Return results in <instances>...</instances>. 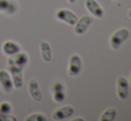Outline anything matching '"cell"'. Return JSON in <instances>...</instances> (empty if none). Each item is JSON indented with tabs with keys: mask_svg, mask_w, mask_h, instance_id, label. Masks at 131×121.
<instances>
[{
	"mask_svg": "<svg viewBox=\"0 0 131 121\" xmlns=\"http://www.w3.org/2000/svg\"><path fill=\"white\" fill-rule=\"evenodd\" d=\"M39 48L42 60L45 62H50L52 60V49L48 42L46 40H42L39 44Z\"/></svg>",
	"mask_w": 131,
	"mask_h": 121,
	"instance_id": "obj_14",
	"label": "cell"
},
{
	"mask_svg": "<svg viewBox=\"0 0 131 121\" xmlns=\"http://www.w3.org/2000/svg\"><path fill=\"white\" fill-rule=\"evenodd\" d=\"M128 93V83L124 77L121 76L117 79V95L121 100H125Z\"/></svg>",
	"mask_w": 131,
	"mask_h": 121,
	"instance_id": "obj_11",
	"label": "cell"
},
{
	"mask_svg": "<svg viewBox=\"0 0 131 121\" xmlns=\"http://www.w3.org/2000/svg\"><path fill=\"white\" fill-rule=\"evenodd\" d=\"M128 30L126 28H121L119 30H117L111 36L110 38V45L112 49L116 50L118 49L121 45L128 38Z\"/></svg>",
	"mask_w": 131,
	"mask_h": 121,
	"instance_id": "obj_1",
	"label": "cell"
},
{
	"mask_svg": "<svg viewBox=\"0 0 131 121\" xmlns=\"http://www.w3.org/2000/svg\"><path fill=\"white\" fill-rule=\"evenodd\" d=\"M18 5L14 0H0V13L5 14H14L17 12Z\"/></svg>",
	"mask_w": 131,
	"mask_h": 121,
	"instance_id": "obj_12",
	"label": "cell"
},
{
	"mask_svg": "<svg viewBox=\"0 0 131 121\" xmlns=\"http://www.w3.org/2000/svg\"><path fill=\"white\" fill-rule=\"evenodd\" d=\"M128 16L129 18H131V8L129 9V11H128Z\"/></svg>",
	"mask_w": 131,
	"mask_h": 121,
	"instance_id": "obj_23",
	"label": "cell"
},
{
	"mask_svg": "<svg viewBox=\"0 0 131 121\" xmlns=\"http://www.w3.org/2000/svg\"><path fill=\"white\" fill-rule=\"evenodd\" d=\"M9 73L12 78L14 87L17 89H20L23 86V69L14 63L8 64Z\"/></svg>",
	"mask_w": 131,
	"mask_h": 121,
	"instance_id": "obj_2",
	"label": "cell"
},
{
	"mask_svg": "<svg viewBox=\"0 0 131 121\" xmlns=\"http://www.w3.org/2000/svg\"><path fill=\"white\" fill-rule=\"evenodd\" d=\"M17 118L11 114H2L0 113V121H16Z\"/></svg>",
	"mask_w": 131,
	"mask_h": 121,
	"instance_id": "obj_19",
	"label": "cell"
},
{
	"mask_svg": "<svg viewBox=\"0 0 131 121\" xmlns=\"http://www.w3.org/2000/svg\"><path fill=\"white\" fill-rule=\"evenodd\" d=\"M85 6L88 11L95 17L102 18L104 16V11L101 5L97 3L96 0H86L85 1Z\"/></svg>",
	"mask_w": 131,
	"mask_h": 121,
	"instance_id": "obj_10",
	"label": "cell"
},
{
	"mask_svg": "<svg viewBox=\"0 0 131 121\" xmlns=\"http://www.w3.org/2000/svg\"><path fill=\"white\" fill-rule=\"evenodd\" d=\"M60 90H63V86L60 82H57V83H55L53 85V91H60Z\"/></svg>",
	"mask_w": 131,
	"mask_h": 121,
	"instance_id": "obj_20",
	"label": "cell"
},
{
	"mask_svg": "<svg viewBox=\"0 0 131 121\" xmlns=\"http://www.w3.org/2000/svg\"><path fill=\"white\" fill-rule=\"evenodd\" d=\"M29 60V58L27 53L21 52V51H20L19 53H17V54H14V55L10 56L7 63L8 64L14 63V64H15V65L19 66V67H21V69H23L28 64Z\"/></svg>",
	"mask_w": 131,
	"mask_h": 121,
	"instance_id": "obj_9",
	"label": "cell"
},
{
	"mask_svg": "<svg viewBox=\"0 0 131 121\" xmlns=\"http://www.w3.org/2000/svg\"><path fill=\"white\" fill-rule=\"evenodd\" d=\"M74 113V108L71 105H65L56 109L52 114V118L53 120H63L72 116Z\"/></svg>",
	"mask_w": 131,
	"mask_h": 121,
	"instance_id": "obj_4",
	"label": "cell"
},
{
	"mask_svg": "<svg viewBox=\"0 0 131 121\" xmlns=\"http://www.w3.org/2000/svg\"><path fill=\"white\" fill-rule=\"evenodd\" d=\"M68 2H69L70 4H73V3H75L76 2V0H67Z\"/></svg>",
	"mask_w": 131,
	"mask_h": 121,
	"instance_id": "obj_22",
	"label": "cell"
},
{
	"mask_svg": "<svg viewBox=\"0 0 131 121\" xmlns=\"http://www.w3.org/2000/svg\"><path fill=\"white\" fill-rule=\"evenodd\" d=\"M2 50L5 55L13 56L21 51V47L15 42L7 40V41L4 42L3 45H2Z\"/></svg>",
	"mask_w": 131,
	"mask_h": 121,
	"instance_id": "obj_13",
	"label": "cell"
},
{
	"mask_svg": "<svg viewBox=\"0 0 131 121\" xmlns=\"http://www.w3.org/2000/svg\"><path fill=\"white\" fill-rule=\"evenodd\" d=\"M47 117L42 113H34L26 118V121H47Z\"/></svg>",
	"mask_w": 131,
	"mask_h": 121,
	"instance_id": "obj_16",
	"label": "cell"
},
{
	"mask_svg": "<svg viewBox=\"0 0 131 121\" xmlns=\"http://www.w3.org/2000/svg\"><path fill=\"white\" fill-rule=\"evenodd\" d=\"M55 16L58 20L64 21L71 26H74L78 21V16L68 9H59L55 14Z\"/></svg>",
	"mask_w": 131,
	"mask_h": 121,
	"instance_id": "obj_3",
	"label": "cell"
},
{
	"mask_svg": "<svg viewBox=\"0 0 131 121\" xmlns=\"http://www.w3.org/2000/svg\"><path fill=\"white\" fill-rule=\"evenodd\" d=\"M129 80H130V83H131V73H130V77H129Z\"/></svg>",
	"mask_w": 131,
	"mask_h": 121,
	"instance_id": "obj_24",
	"label": "cell"
},
{
	"mask_svg": "<svg viewBox=\"0 0 131 121\" xmlns=\"http://www.w3.org/2000/svg\"><path fill=\"white\" fill-rule=\"evenodd\" d=\"M93 22V18L88 15H84L78 19V21L74 25V31L77 35H82L85 33V31L88 30V28L90 26V24Z\"/></svg>",
	"mask_w": 131,
	"mask_h": 121,
	"instance_id": "obj_7",
	"label": "cell"
},
{
	"mask_svg": "<svg viewBox=\"0 0 131 121\" xmlns=\"http://www.w3.org/2000/svg\"><path fill=\"white\" fill-rule=\"evenodd\" d=\"M85 119L83 118H73L72 121H84Z\"/></svg>",
	"mask_w": 131,
	"mask_h": 121,
	"instance_id": "obj_21",
	"label": "cell"
},
{
	"mask_svg": "<svg viewBox=\"0 0 131 121\" xmlns=\"http://www.w3.org/2000/svg\"><path fill=\"white\" fill-rule=\"evenodd\" d=\"M82 68V62L80 56L78 54H72L70 58L68 74L70 77H75L79 74Z\"/></svg>",
	"mask_w": 131,
	"mask_h": 121,
	"instance_id": "obj_5",
	"label": "cell"
},
{
	"mask_svg": "<svg viewBox=\"0 0 131 121\" xmlns=\"http://www.w3.org/2000/svg\"><path fill=\"white\" fill-rule=\"evenodd\" d=\"M12 112V106L9 102H4L0 104V113L2 114H10Z\"/></svg>",
	"mask_w": 131,
	"mask_h": 121,
	"instance_id": "obj_17",
	"label": "cell"
},
{
	"mask_svg": "<svg viewBox=\"0 0 131 121\" xmlns=\"http://www.w3.org/2000/svg\"><path fill=\"white\" fill-rule=\"evenodd\" d=\"M117 111L115 108L111 107L106 109L100 117V121H112L115 118Z\"/></svg>",
	"mask_w": 131,
	"mask_h": 121,
	"instance_id": "obj_15",
	"label": "cell"
},
{
	"mask_svg": "<svg viewBox=\"0 0 131 121\" xmlns=\"http://www.w3.org/2000/svg\"><path fill=\"white\" fill-rule=\"evenodd\" d=\"M0 86L5 93H10L14 87L10 73L5 69L0 70Z\"/></svg>",
	"mask_w": 131,
	"mask_h": 121,
	"instance_id": "obj_8",
	"label": "cell"
},
{
	"mask_svg": "<svg viewBox=\"0 0 131 121\" xmlns=\"http://www.w3.org/2000/svg\"><path fill=\"white\" fill-rule=\"evenodd\" d=\"M53 99L54 102H60L65 99V93H64L63 90H60V91H54L53 95Z\"/></svg>",
	"mask_w": 131,
	"mask_h": 121,
	"instance_id": "obj_18",
	"label": "cell"
},
{
	"mask_svg": "<svg viewBox=\"0 0 131 121\" xmlns=\"http://www.w3.org/2000/svg\"><path fill=\"white\" fill-rule=\"evenodd\" d=\"M29 93L30 94L31 98L37 102H40L43 99V94H42V91L38 85V82L36 78H32L29 83Z\"/></svg>",
	"mask_w": 131,
	"mask_h": 121,
	"instance_id": "obj_6",
	"label": "cell"
}]
</instances>
